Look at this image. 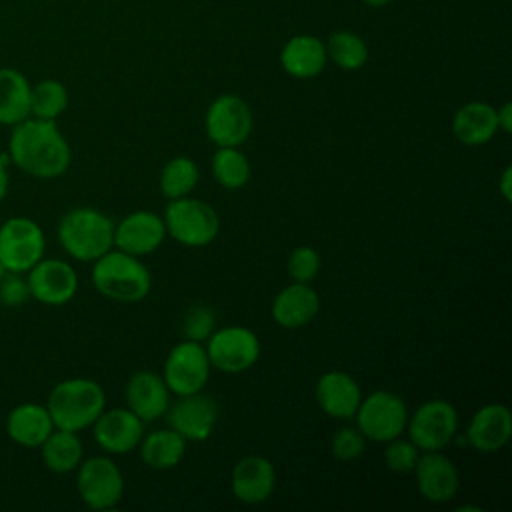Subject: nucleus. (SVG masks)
<instances>
[{
	"label": "nucleus",
	"mask_w": 512,
	"mask_h": 512,
	"mask_svg": "<svg viewBox=\"0 0 512 512\" xmlns=\"http://www.w3.org/2000/svg\"><path fill=\"white\" fill-rule=\"evenodd\" d=\"M8 158L28 176L52 180L62 176L72 162V150L56 120L26 118L12 126Z\"/></svg>",
	"instance_id": "nucleus-1"
},
{
	"label": "nucleus",
	"mask_w": 512,
	"mask_h": 512,
	"mask_svg": "<svg viewBox=\"0 0 512 512\" xmlns=\"http://www.w3.org/2000/svg\"><path fill=\"white\" fill-rule=\"evenodd\" d=\"M46 408L54 428L80 432L90 428L102 414L106 408V394L92 378H66L50 390Z\"/></svg>",
	"instance_id": "nucleus-2"
},
{
	"label": "nucleus",
	"mask_w": 512,
	"mask_h": 512,
	"mask_svg": "<svg viewBox=\"0 0 512 512\" xmlns=\"http://www.w3.org/2000/svg\"><path fill=\"white\" fill-rule=\"evenodd\" d=\"M92 284L108 300L134 304L148 296L152 288V276L138 256L116 248L94 260Z\"/></svg>",
	"instance_id": "nucleus-3"
},
{
	"label": "nucleus",
	"mask_w": 512,
	"mask_h": 512,
	"mask_svg": "<svg viewBox=\"0 0 512 512\" xmlns=\"http://www.w3.org/2000/svg\"><path fill=\"white\" fill-rule=\"evenodd\" d=\"M58 240L74 260L94 262L114 248V222L96 208L78 206L60 218Z\"/></svg>",
	"instance_id": "nucleus-4"
},
{
	"label": "nucleus",
	"mask_w": 512,
	"mask_h": 512,
	"mask_svg": "<svg viewBox=\"0 0 512 512\" xmlns=\"http://www.w3.org/2000/svg\"><path fill=\"white\" fill-rule=\"evenodd\" d=\"M162 218L166 234L188 248H204L220 232V218L212 204L190 194L170 200Z\"/></svg>",
	"instance_id": "nucleus-5"
},
{
	"label": "nucleus",
	"mask_w": 512,
	"mask_h": 512,
	"mask_svg": "<svg viewBox=\"0 0 512 512\" xmlns=\"http://www.w3.org/2000/svg\"><path fill=\"white\" fill-rule=\"evenodd\" d=\"M406 402L390 390H376L362 396L354 414L356 428L372 442H388L406 430L408 422Z\"/></svg>",
	"instance_id": "nucleus-6"
},
{
	"label": "nucleus",
	"mask_w": 512,
	"mask_h": 512,
	"mask_svg": "<svg viewBox=\"0 0 512 512\" xmlns=\"http://www.w3.org/2000/svg\"><path fill=\"white\" fill-rule=\"evenodd\" d=\"M458 424L456 408L448 400L432 398L408 414L406 430L420 452H432L444 450L456 440Z\"/></svg>",
	"instance_id": "nucleus-7"
},
{
	"label": "nucleus",
	"mask_w": 512,
	"mask_h": 512,
	"mask_svg": "<svg viewBox=\"0 0 512 512\" xmlns=\"http://www.w3.org/2000/svg\"><path fill=\"white\" fill-rule=\"evenodd\" d=\"M76 490L92 510L116 508L124 496V476L108 456H92L76 468Z\"/></svg>",
	"instance_id": "nucleus-8"
},
{
	"label": "nucleus",
	"mask_w": 512,
	"mask_h": 512,
	"mask_svg": "<svg viewBox=\"0 0 512 512\" xmlns=\"http://www.w3.org/2000/svg\"><path fill=\"white\" fill-rule=\"evenodd\" d=\"M46 238L40 224L26 216H12L0 224V266L12 272H28L44 258Z\"/></svg>",
	"instance_id": "nucleus-9"
},
{
	"label": "nucleus",
	"mask_w": 512,
	"mask_h": 512,
	"mask_svg": "<svg viewBox=\"0 0 512 512\" xmlns=\"http://www.w3.org/2000/svg\"><path fill=\"white\" fill-rule=\"evenodd\" d=\"M204 348L210 366L226 374L246 372L260 358V340L256 332L246 326H224L214 330L206 338Z\"/></svg>",
	"instance_id": "nucleus-10"
},
{
	"label": "nucleus",
	"mask_w": 512,
	"mask_h": 512,
	"mask_svg": "<svg viewBox=\"0 0 512 512\" xmlns=\"http://www.w3.org/2000/svg\"><path fill=\"white\" fill-rule=\"evenodd\" d=\"M210 360L202 342L182 340L168 352L162 368V378L170 394L186 396L204 390L210 378Z\"/></svg>",
	"instance_id": "nucleus-11"
},
{
	"label": "nucleus",
	"mask_w": 512,
	"mask_h": 512,
	"mask_svg": "<svg viewBox=\"0 0 512 512\" xmlns=\"http://www.w3.org/2000/svg\"><path fill=\"white\" fill-rule=\"evenodd\" d=\"M206 136L218 146H240L252 132V110L236 94L214 98L204 116Z\"/></svg>",
	"instance_id": "nucleus-12"
},
{
	"label": "nucleus",
	"mask_w": 512,
	"mask_h": 512,
	"mask_svg": "<svg viewBox=\"0 0 512 512\" xmlns=\"http://www.w3.org/2000/svg\"><path fill=\"white\" fill-rule=\"evenodd\" d=\"M28 292L34 300L46 306H62L78 292L76 270L60 258H40L26 272Z\"/></svg>",
	"instance_id": "nucleus-13"
},
{
	"label": "nucleus",
	"mask_w": 512,
	"mask_h": 512,
	"mask_svg": "<svg viewBox=\"0 0 512 512\" xmlns=\"http://www.w3.org/2000/svg\"><path fill=\"white\" fill-rule=\"evenodd\" d=\"M168 426L174 428L188 442H204L216 428L218 404L212 396L200 392L178 396L166 410Z\"/></svg>",
	"instance_id": "nucleus-14"
},
{
	"label": "nucleus",
	"mask_w": 512,
	"mask_h": 512,
	"mask_svg": "<svg viewBox=\"0 0 512 512\" xmlns=\"http://www.w3.org/2000/svg\"><path fill=\"white\" fill-rule=\"evenodd\" d=\"M412 472L416 476V488L420 496L432 504L450 502L458 494V468L446 454H442V450L420 454Z\"/></svg>",
	"instance_id": "nucleus-15"
},
{
	"label": "nucleus",
	"mask_w": 512,
	"mask_h": 512,
	"mask_svg": "<svg viewBox=\"0 0 512 512\" xmlns=\"http://www.w3.org/2000/svg\"><path fill=\"white\" fill-rule=\"evenodd\" d=\"M164 238V218L152 210H134L114 224V246L138 258L160 248Z\"/></svg>",
	"instance_id": "nucleus-16"
},
{
	"label": "nucleus",
	"mask_w": 512,
	"mask_h": 512,
	"mask_svg": "<svg viewBox=\"0 0 512 512\" xmlns=\"http://www.w3.org/2000/svg\"><path fill=\"white\" fill-rule=\"evenodd\" d=\"M92 434L104 452L128 454L138 448L144 436V422L128 408H104L92 424Z\"/></svg>",
	"instance_id": "nucleus-17"
},
{
	"label": "nucleus",
	"mask_w": 512,
	"mask_h": 512,
	"mask_svg": "<svg viewBox=\"0 0 512 512\" xmlns=\"http://www.w3.org/2000/svg\"><path fill=\"white\" fill-rule=\"evenodd\" d=\"M230 488L238 502L248 506L262 504L276 490V468L268 458L248 454L234 464Z\"/></svg>",
	"instance_id": "nucleus-18"
},
{
	"label": "nucleus",
	"mask_w": 512,
	"mask_h": 512,
	"mask_svg": "<svg viewBox=\"0 0 512 512\" xmlns=\"http://www.w3.org/2000/svg\"><path fill=\"white\" fill-rule=\"evenodd\" d=\"M512 436V414L504 404L492 402L480 406L466 428V444L482 454L502 450Z\"/></svg>",
	"instance_id": "nucleus-19"
},
{
	"label": "nucleus",
	"mask_w": 512,
	"mask_h": 512,
	"mask_svg": "<svg viewBox=\"0 0 512 512\" xmlns=\"http://www.w3.org/2000/svg\"><path fill=\"white\" fill-rule=\"evenodd\" d=\"M314 398L320 410L330 418L350 420L358 410L362 390L356 378L348 372L328 370L318 378L314 386Z\"/></svg>",
	"instance_id": "nucleus-20"
},
{
	"label": "nucleus",
	"mask_w": 512,
	"mask_h": 512,
	"mask_svg": "<svg viewBox=\"0 0 512 512\" xmlns=\"http://www.w3.org/2000/svg\"><path fill=\"white\" fill-rule=\"evenodd\" d=\"M126 408L132 410L144 424L154 422L166 414L170 404V390L162 374L140 370L126 382Z\"/></svg>",
	"instance_id": "nucleus-21"
},
{
	"label": "nucleus",
	"mask_w": 512,
	"mask_h": 512,
	"mask_svg": "<svg viewBox=\"0 0 512 512\" xmlns=\"http://www.w3.org/2000/svg\"><path fill=\"white\" fill-rule=\"evenodd\" d=\"M270 312L278 326L296 330L316 318L320 312V296L310 284L292 282L276 294Z\"/></svg>",
	"instance_id": "nucleus-22"
},
{
	"label": "nucleus",
	"mask_w": 512,
	"mask_h": 512,
	"mask_svg": "<svg viewBox=\"0 0 512 512\" xmlns=\"http://www.w3.org/2000/svg\"><path fill=\"white\" fill-rule=\"evenodd\" d=\"M328 62L324 42L314 34H296L280 50L282 70L298 80L316 78Z\"/></svg>",
	"instance_id": "nucleus-23"
},
{
	"label": "nucleus",
	"mask_w": 512,
	"mask_h": 512,
	"mask_svg": "<svg viewBox=\"0 0 512 512\" xmlns=\"http://www.w3.org/2000/svg\"><path fill=\"white\" fill-rule=\"evenodd\" d=\"M54 430V422L46 406L24 402L14 406L6 418V434L24 448H38Z\"/></svg>",
	"instance_id": "nucleus-24"
},
{
	"label": "nucleus",
	"mask_w": 512,
	"mask_h": 512,
	"mask_svg": "<svg viewBox=\"0 0 512 512\" xmlns=\"http://www.w3.org/2000/svg\"><path fill=\"white\" fill-rule=\"evenodd\" d=\"M452 132L464 146H482L498 132L496 108L488 102H466L454 112Z\"/></svg>",
	"instance_id": "nucleus-25"
},
{
	"label": "nucleus",
	"mask_w": 512,
	"mask_h": 512,
	"mask_svg": "<svg viewBox=\"0 0 512 512\" xmlns=\"http://www.w3.org/2000/svg\"><path fill=\"white\" fill-rule=\"evenodd\" d=\"M188 440L174 428H160L142 436L138 448L142 462L152 470L176 468L186 454Z\"/></svg>",
	"instance_id": "nucleus-26"
},
{
	"label": "nucleus",
	"mask_w": 512,
	"mask_h": 512,
	"mask_svg": "<svg viewBox=\"0 0 512 512\" xmlns=\"http://www.w3.org/2000/svg\"><path fill=\"white\" fill-rule=\"evenodd\" d=\"M30 90L32 84L20 70L0 68V124L14 126L30 116Z\"/></svg>",
	"instance_id": "nucleus-27"
},
{
	"label": "nucleus",
	"mask_w": 512,
	"mask_h": 512,
	"mask_svg": "<svg viewBox=\"0 0 512 512\" xmlns=\"http://www.w3.org/2000/svg\"><path fill=\"white\" fill-rule=\"evenodd\" d=\"M44 466L54 474H68L78 468L84 456L78 432L54 428L48 438L38 446Z\"/></svg>",
	"instance_id": "nucleus-28"
},
{
	"label": "nucleus",
	"mask_w": 512,
	"mask_h": 512,
	"mask_svg": "<svg viewBox=\"0 0 512 512\" xmlns=\"http://www.w3.org/2000/svg\"><path fill=\"white\" fill-rule=\"evenodd\" d=\"M250 174V160L240 150V146H218V150L212 156V176L222 188H244L250 180Z\"/></svg>",
	"instance_id": "nucleus-29"
},
{
	"label": "nucleus",
	"mask_w": 512,
	"mask_h": 512,
	"mask_svg": "<svg viewBox=\"0 0 512 512\" xmlns=\"http://www.w3.org/2000/svg\"><path fill=\"white\" fill-rule=\"evenodd\" d=\"M198 180H200L198 164L188 156H174L162 166L158 184H160V192L168 200H174V198L188 196L196 188Z\"/></svg>",
	"instance_id": "nucleus-30"
},
{
	"label": "nucleus",
	"mask_w": 512,
	"mask_h": 512,
	"mask_svg": "<svg viewBox=\"0 0 512 512\" xmlns=\"http://www.w3.org/2000/svg\"><path fill=\"white\" fill-rule=\"evenodd\" d=\"M324 46L328 60H332L342 70H360L368 60V46L364 38L350 30L330 34Z\"/></svg>",
	"instance_id": "nucleus-31"
},
{
	"label": "nucleus",
	"mask_w": 512,
	"mask_h": 512,
	"mask_svg": "<svg viewBox=\"0 0 512 512\" xmlns=\"http://www.w3.org/2000/svg\"><path fill=\"white\" fill-rule=\"evenodd\" d=\"M68 100V90L60 80H40L30 90V116L42 120H56L68 108Z\"/></svg>",
	"instance_id": "nucleus-32"
},
{
	"label": "nucleus",
	"mask_w": 512,
	"mask_h": 512,
	"mask_svg": "<svg viewBox=\"0 0 512 512\" xmlns=\"http://www.w3.org/2000/svg\"><path fill=\"white\" fill-rule=\"evenodd\" d=\"M386 448H384V464L388 470L396 472V474H408L414 470L416 462H418V456H420V450L416 448V444L408 438H392L388 442H384Z\"/></svg>",
	"instance_id": "nucleus-33"
},
{
	"label": "nucleus",
	"mask_w": 512,
	"mask_h": 512,
	"mask_svg": "<svg viewBox=\"0 0 512 512\" xmlns=\"http://www.w3.org/2000/svg\"><path fill=\"white\" fill-rule=\"evenodd\" d=\"M320 254L312 246H298L288 256V274L294 282L310 284L320 272Z\"/></svg>",
	"instance_id": "nucleus-34"
},
{
	"label": "nucleus",
	"mask_w": 512,
	"mask_h": 512,
	"mask_svg": "<svg viewBox=\"0 0 512 512\" xmlns=\"http://www.w3.org/2000/svg\"><path fill=\"white\" fill-rule=\"evenodd\" d=\"M214 326H216L214 310L204 304L190 306L182 318V332L186 340L204 342L214 332Z\"/></svg>",
	"instance_id": "nucleus-35"
},
{
	"label": "nucleus",
	"mask_w": 512,
	"mask_h": 512,
	"mask_svg": "<svg viewBox=\"0 0 512 512\" xmlns=\"http://www.w3.org/2000/svg\"><path fill=\"white\" fill-rule=\"evenodd\" d=\"M330 450H332L334 458H338L342 462H350V460H356L362 456V452L366 450V438L356 426H342L332 436Z\"/></svg>",
	"instance_id": "nucleus-36"
},
{
	"label": "nucleus",
	"mask_w": 512,
	"mask_h": 512,
	"mask_svg": "<svg viewBox=\"0 0 512 512\" xmlns=\"http://www.w3.org/2000/svg\"><path fill=\"white\" fill-rule=\"evenodd\" d=\"M30 296L26 278L20 272H12L0 266V302L4 306H20Z\"/></svg>",
	"instance_id": "nucleus-37"
},
{
	"label": "nucleus",
	"mask_w": 512,
	"mask_h": 512,
	"mask_svg": "<svg viewBox=\"0 0 512 512\" xmlns=\"http://www.w3.org/2000/svg\"><path fill=\"white\" fill-rule=\"evenodd\" d=\"M496 122L498 130L510 134L512 132V104L504 102L500 108H496Z\"/></svg>",
	"instance_id": "nucleus-38"
},
{
	"label": "nucleus",
	"mask_w": 512,
	"mask_h": 512,
	"mask_svg": "<svg viewBox=\"0 0 512 512\" xmlns=\"http://www.w3.org/2000/svg\"><path fill=\"white\" fill-rule=\"evenodd\" d=\"M498 190L504 196L506 202L512 200V166H506L500 174V182H498Z\"/></svg>",
	"instance_id": "nucleus-39"
},
{
	"label": "nucleus",
	"mask_w": 512,
	"mask_h": 512,
	"mask_svg": "<svg viewBox=\"0 0 512 512\" xmlns=\"http://www.w3.org/2000/svg\"><path fill=\"white\" fill-rule=\"evenodd\" d=\"M8 192V174H6V162L0 160V202L4 200Z\"/></svg>",
	"instance_id": "nucleus-40"
},
{
	"label": "nucleus",
	"mask_w": 512,
	"mask_h": 512,
	"mask_svg": "<svg viewBox=\"0 0 512 512\" xmlns=\"http://www.w3.org/2000/svg\"><path fill=\"white\" fill-rule=\"evenodd\" d=\"M362 2L368 4V6H372V8H382V6L390 4V0H362Z\"/></svg>",
	"instance_id": "nucleus-41"
}]
</instances>
